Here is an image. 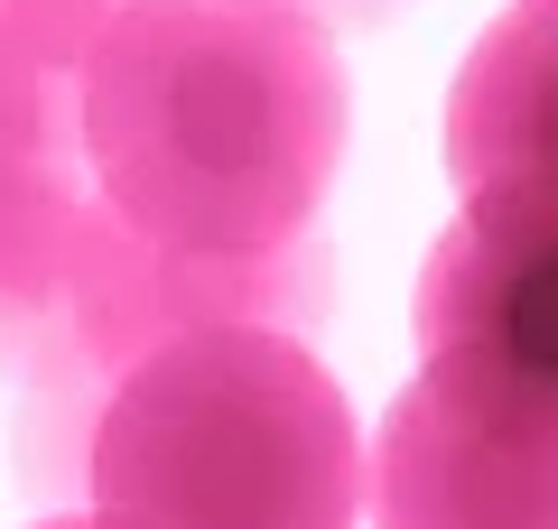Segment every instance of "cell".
Listing matches in <instances>:
<instances>
[{"instance_id": "6da1fadb", "label": "cell", "mask_w": 558, "mask_h": 529, "mask_svg": "<svg viewBox=\"0 0 558 529\" xmlns=\"http://www.w3.org/2000/svg\"><path fill=\"white\" fill-rule=\"evenodd\" d=\"M354 75L289 0H131L75 75L94 196L168 251H279L317 233Z\"/></svg>"}, {"instance_id": "7a4b0ae2", "label": "cell", "mask_w": 558, "mask_h": 529, "mask_svg": "<svg viewBox=\"0 0 558 529\" xmlns=\"http://www.w3.org/2000/svg\"><path fill=\"white\" fill-rule=\"evenodd\" d=\"M84 492L102 529H354L363 428L307 334L215 325L102 391Z\"/></svg>"}, {"instance_id": "3957f363", "label": "cell", "mask_w": 558, "mask_h": 529, "mask_svg": "<svg viewBox=\"0 0 558 529\" xmlns=\"http://www.w3.org/2000/svg\"><path fill=\"white\" fill-rule=\"evenodd\" d=\"M326 307H336V270L307 233L279 242V251H168L94 196L75 223V270H65V344L38 372V399H65L75 381L112 391L140 353L215 334V325L317 334Z\"/></svg>"}, {"instance_id": "277c9868", "label": "cell", "mask_w": 558, "mask_h": 529, "mask_svg": "<svg viewBox=\"0 0 558 529\" xmlns=\"http://www.w3.org/2000/svg\"><path fill=\"white\" fill-rule=\"evenodd\" d=\"M418 381L457 418L521 446H558V233L447 223L410 297Z\"/></svg>"}, {"instance_id": "5b68a950", "label": "cell", "mask_w": 558, "mask_h": 529, "mask_svg": "<svg viewBox=\"0 0 558 529\" xmlns=\"http://www.w3.org/2000/svg\"><path fill=\"white\" fill-rule=\"evenodd\" d=\"M457 214L484 233H558V0H502L438 112Z\"/></svg>"}, {"instance_id": "8992f818", "label": "cell", "mask_w": 558, "mask_h": 529, "mask_svg": "<svg viewBox=\"0 0 558 529\" xmlns=\"http://www.w3.org/2000/svg\"><path fill=\"white\" fill-rule=\"evenodd\" d=\"M363 502L373 529H558V446L494 436L410 381L373 428Z\"/></svg>"}, {"instance_id": "52a82bcc", "label": "cell", "mask_w": 558, "mask_h": 529, "mask_svg": "<svg viewBox=\"0 0 558 529\" xmlns=\"http://www.w3.org/2000/svg\"><path fill=\"white\" fill-rule=\"evenodd\" d=\"M84 205H94L84 158H57V168L0 214V372L38 381L47 362H57V344H65V270H75Z\"/></svg>"}, {"instance_id": "ba28073f", "label": "cell", "mask_w": 558, "mask_h": 529, "mask_svg": "<svg viewBox=\"0 0 558 529\" xmlns=\"http://www.w3.org/2000/svg\"><path fill=\"white\" fill-rule=\"evenodd\" d=\"M57 158H75V102H65L28 57L0 47V214H10Z\"/></svg>"}, {"instance_id": "9c48e42d", "label": "cell", "mask_w": 558, "mask_h": 529, "mask_svg": "<svg viewBox=\"0 0 558 529\" xmlns=\"http://www.w3.org/2000/svg\"><path fill=\"white\" fill-rule=\"evenodd\" d=\"M121 10H131V0H0V47L28 57L65 102H75L84 57L102 47V28H112Z\"/></svg>"}, {"instance_id": "30bf717a", "label": "cell", "mask_w": 558, "mask_h": 529, "mask_svg": "<svg viewBox=\"0 0 558 529\" xmlns=\"http://www.w3.org/2000/svg\"><path fill=\"white\" fill-rule=\"evenodd\" d=\"M289 10H307L317 28H381V20H400L410 0H289Z\"/></svg>"}, {"instance_id": "8fae6325", "label": "cell", "mask_w": 558, "mask_h": 529, "mask_svg": "<svg viewBox=\"0 0 558 529\" xmlns=\"http://www.w3.org/2000/svg\"><path fill=\"white\" fill-rule=\"evenodd\" d=\"M38 529H102L94 510H57V520H38Z\"/></svg>"}]
</instances>
